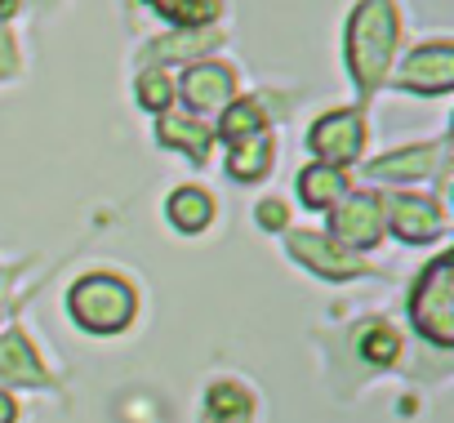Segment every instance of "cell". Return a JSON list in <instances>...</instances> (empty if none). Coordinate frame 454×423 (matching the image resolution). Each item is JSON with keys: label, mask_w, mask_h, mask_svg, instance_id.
Returning a JSON list of instances; mask_svg holds the SVG:
<instances>
[{"label": "cell", "mask_w": 454, "mask_h": 423, "mask_svg": "<svg viewBox=\"0 0 454 423\" xmlns=\"http://www.w3.org/2000/svg\"><path fill=\"white\" fill-rule=\"evenodd\" d=\"M396 50V10L392 0H361L348 19V36H343V54H348V72L352 81L370 94L379 90V81L387 76Z\"/></svg>", "instance_id": "obj_1"}, {"label": "cell", "mask_w": 454, "mask_h": 423, "mask_svg": "<svg viewBox=\"0 0 454 423\" xmlns=\"http://www.w3.org/2000/svg\"><path fill=\"white\" fill-rule=\"evenodd\" d=\"M134 308H138L134 290L121 277H107V272L81 277L72 286V294H67L72 321L81 330H90V334H116V330H125L134 321Z\"/></svg>", "instance_id": "obj_2"}, {"label": "cell", "mask_w": 454, "mask_h": 423, "mask_svg": "<svg viewBox=\"0 0 454 423\" xmlns=\"http://www.w3.org/2000/svg\"><path fill=\"white\" fill-rule=\"evenodd\" d=\"M454 259L441 255L414 286V299H410V317H414V330L436 343V348H450L454 343Z\"/></svg>", "instance_id": "obj_3"}, {"label": "cell", "mask_w": 454, "mask_h": 423, "mask_svg": "<svg viewBox=\"0 0 454 423\" xmlns=\"http://www.w3.org/2000/svg\"><path fill=\"white\" fill-rule=\"evenodd\" d=\"M361 143H365V125H361V112H330L312 125L308 134V147L325 161V165H348L361 156Z\"/></svg>", "instance_id": "obj_4"}, {"label": "cell", "mask_w": 454, "mask_h": 423, "mask_svg": "<svg viewBox=\"0 0 454 423\" xmlns=\"http://www.w3.org/2000/svg\"><path fill=\"white\" fill-rule=\"evenodd\" d=\"M290 255H294L303 268H312L317 277H330V281H348V277L370 272L352 250H343L339 241H330V237H321V232H290Z\"/></svg>", "instance_id": "obj_5"}, {"label": "cell", "mask_w": 454, "mask_h": 423, "mask_svg": "<svg viewBox=\"0 0 454 423\" xmlns=\"http://www.w3.org/2000/svg\"><path fill=\"white\" fill-rule=\"evenodd\" d=\"M387 215H392V232H396L401 241H410V246H427V241H436L441 228H445L441 205L427 200V196H410V192L387 196Z\"/></svg>", "instance_id": "obj_6"}, {"label": "cell", "mask_w": 454, "mask_h": 423, "mask_svg": "<svg viewBox=\"0 0 454 423\" xmlns=\"http://www.w3.org/2000/svg\"><path fill=\"white\" fill-rule=\"evenodd\" d=\"M454 81V45L450 41H432V45H419L405 67H401V85L405 90H419V94H445Z\"/></svg>", "instance_id": "obj_7"}, {"label": "cell", "mask_w": 454, "mask_h": 423, "mask_svg": "<svg viewBox=\"0 0 454 423\" xmlns=\"http://www.w3.org/2000/svg\"><path fill=\"white\" fill-rule=\"evenodd\" d=\"M334 237H343V250H365L383 237V205L374 196H348L334 209Z\"/></svg>", "instance_id": "obj_8"}, {"label": "cell", "mask_w": 454, "mask_h": 423, "mask_svg": "<svg viewBox=\"0 0 454 423\" xmlns=\"http://www.w3.org/2000/svg\"><path fill=\"white\" fill-rule=\"evenodd\" d=\"M237 94V76L223 63H200L183 76V98L192 112H223Z\"/></svg>", "instance_id": "obj_9"}, {"label": "cell", "mask_w": 454, "mask_h": 423, "mask_svg": "<svg viewBox=\"0 0 454 423\" xmlns=\"http://www.w3.org/2000/svg\"><path fill=\"white\" fill-rule=\"evenodd\" d=\"M445 156V138L441 143H423V147H401V152H387L370 165L374 178H423L441 165Z\"/></svg>", "instance_id": "obj_10"}, {"label": "cell", "mask_w": 454, "mask_h": 423, "mask_svg": "<svg viewBox=\"0 0 454 423\" xmlns=\"http://www.w3.org/2000/svg\"><path fill=\"white\" fill-rule=\"evenodd\" d=\"M0 379L10 383H45V365L36 361L23 334H0Z\"/></svg>", "instance_id": "obj_11"}, {"label": "cell", "mask_w": 454, "mask_h": 423, "mask_svg": "<svg viewBox=\"0 0 454 423\" xmlns=\"http://www.w3.org/2000/svg\"><path fill=\"white\" fill-rule=\"evenodd\" d=\"M165 215L178 232H200L209 219H214V196L200 192V187H178L169 200H165Z\"/></svg>", "instance_id": "obj_12"}, {"label": "cell", "mask_w": 454, "mask_h": 423, "mask_svg": "<svg viewBox=\"0 0 454 423\" xmlns=\"http://www.w3.org/2000/svg\"><path fill=\"white\" fill-rule=\"evenodd\" d=\"M205 423H250V392L223 379L205 392Z\"/></svg>", "instance_id": "obj_13"}, {"label": "cell", "mask_w": 454, "mask_h": 423, "mask_svg": "<svg viewBox=\"0 0 454 423\" xmlns=\"http://www.w3.org/2000/svg\"><path fill=\"white\" fill-rule=\"evenodd\" d=\"M343 187H348L343 169H334V165H308L299 174V196L308 209H330L334 200H343Z\"/></svg>", "instance_id": "obj_14"}, {"label": "cell", "mask_w": 454, "mask_h": 423, "mask_svg": "<svg viewBox=\"0 0 454 423\" xmlns=\"http://www.w3.org/2000/svg\"><path fill=\"white\" fill-rule=\"evenodd\" d=\"M268 165H272V134H268V129L254 134V138H246V143H237L232 156H227V174H232L237 183H254V178H263Z\"/></svg>", "instance_id": "obj_15"}, {"label": "cell", "mask_w": 454, "mask_h": 423, "mask_svg": "<svg viewBox=\"0 0 454 423\" xmlns=\"http://www.w3.org/2000/svg\"><path fill=\"white\" fill-rule=\"evenodd\" d=\"M160 143L165 147H183L192 161H209V143H214V134L205 129V125H196V121H183V116H165L160 121Z\"/></svg>", "instance_id": "obj_16"}, {"label": "cell", "mask_w": 454, "mask_h": 423, "mask_svg": "<svg viewBox=\"0 0 454 423\" xmlns=\"http://www.w3.org/2000/svg\"><path fill=\"white\" fill-rule=\"evenodd\" d=\"M218 134L227 138V143H246V138H254V134H263V112H259V103H250V98H232L223 107V116H218Z\"/></svg>", "instance_id": "obj_17"}, {"label": "cell", "mask_w": 454, "mask_h": 423, "mask_svg": "<svg viewBox=\"0 0 454 423\" xmlns=\"http://www.w3.org/2000/svg\"><path fill=\"white\" fill-rule=\"evenodd\" d=\"M214 41H218V32L192 27V32H178V36H165V41H156V45L147 50V59H152V63H178V59H196V54H205Z\"/></svg>", "instance_id": "obj_18"}, {"label": "cell", "mask_w": 454, "mask_h": 423, "mask_svg": "<svg viewBox=\"0 0 454 423\" xmlns=\"http://www.w3.org/2000/svg\"><path fill=\"white\" fill-rule=\"evenodd\" d=\"M147 5H152L160 19L178 23L183 32L205 27V23H214V19H218V0H147Z\"/></svg>", "instance_id": "obj_19"}, {"label": "cell", "mask_w": 454, "mask_h": 423, "mask_svg": "<svg viewBox=\"0 0 454 423\" xmlns=\"http://www.w3.org/2000/svg\"><path fill=\"white\" fill-rule=\"evenodd\" d=\"M356 343H361V356L370 365H392L396 352H401V339H396V330L387 321H365L361 334H356Z\"/></svg>", "instance_id": "obj_20"}, {"label": "cell", "mask_w": 454, "mask_h": 423, "mask_svg": "<svg viewBox=\"0 0 454 423\" xmlns=\"http://www.w3.org/2000/svg\"><path fill=\"white\" fill-rule=\"evenodd\" d=\"M138 103L152 107V112H165V107L174 103V85H169V76H165V72H147V76L138 81Z\"/></svg>", "instance_id": "obj_21"}, {"label": "cell", "mask_w": 454, "mask_h": 423, "mask_svg": "<svg viewBox=\"0 0 454 423\" xmlns=\"http://www.w3.org/2000/svg\"><path fill=\"white\" fill-rule=\"evenodd\" d=\"M14 72H19V50H14L10 27L0 23V76H14Z\"/></svg>", "instance_id": "obj_22"}, {"label": "cell", "mask_w": 454, "mask_h": 423, "mask_svg": "<svg viewBox=\"0 0 454 423\" xmlns=\"http://www.w3.org/2000/svg\"><path fill=\"white\" fill-rule=\"evenodd\" d=\"M259 223H263V228H281V223H286V205H281L277 196H268V200L259 205Z\"/></svg>", "instance_id": "obj_23"}, {"label": "cell", "mask_w": 454, "mask_h": 423, "mask_svg": "<svg viewBox=\"0 0 454 423\" xmlns=\"http://www.w3.org/2000/svg\"><path fill=\"white\" fill-rule=\"evenodd\" d=\"M14 414H19V405H14L5 392H0V423H14Z\"/></svg>", "instance_id": "obj_24"}]
</instances>
